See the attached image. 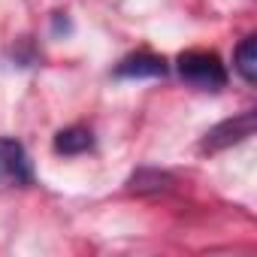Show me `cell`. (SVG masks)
Segmentation results:
<instances>
[{"label":"cell","instance_id":"6da1fadb","mask_svg":"<svg viewBox=\"0 0 257 257\" xmlns=\"http://www.w3.org/2000/svg\"><path fill=\"white\" fill-rule=\"evenodd\" d=\"M179 76L200 91H221L227 85V70L212 52H185L179 58Z\"/></svg>","mask_w":257,"mask_h":257},{"label":"cell","instance_id":"7a4b0ae2","mask_svg":"<svg viewBox=\"0 0 257 257\" xmlns=\"http://www.w3.org/2000/svg\"><path fill=\"white\" fill-rule=\"evenodd\" d=\"M34 182L31 158L22 143L0 137V191L7 188H25Z\"/></svg>","mask_w":257,"mask_h":257},{"label":"cell","instance_id":"3957f363","mask_svg":"<svg viewBox=\"0 0 257 257\" xmlns=\"http://www.w3.org/2000/svg\"><path fill=\"white\" fill-rule=\"evenodd\" d=\"M254 124H257V115L251 109L236 115V118H227V121H221L218 127H212V131L206 134L200 149L203 152H221V149H230L236 143H245L254 134Z\"/></svg>","mask_w":257,"mask_h":257},{"label":"cell","instance_id":"277c9868","mask_svg":"<svg viewBox=\"0 0 257 257\" xmlns=\"http://www.w3.org/2000/svg\"><path fill=\"white\" fill-rule=\"evenodd\" d=\"M164 73H167L164 58L149 55V52L131 55V58H124V61L115 67V76H118V79H158V76H164Z\"/></svg>","mask_w":257,"mask_h":257},{"label":"cell","instance_id":"5b68a950","mask_svg":"<svg viewBox=\"0 0 257 257\" xmlns=\"http://www.w3.org/2000/svg\"><path fill=\"white\" fill-rule=\"evenodd\" d=\"M91 146H94V137L85 127H67V131H61L55 137V152L58 155H82Z\"/></svg>","mask_w":257,"mask_h":257},{"label":"cell","instance_id":"8992f818","mask_svg":"<svg viewBox=\"0 0 257 257\" xmlns=\"http://www.w3.org/2000/svg\"><path fill=\"white\" fill-rule=\"evenodd\" d=\"M236 73L254 85L257 82V37H245L236 49Z\"/></svg>","mask_w":257,"mask_h":257},{"label":"cell","instance_id":"52a82bcc","mask_svg":"<svg viewBox=\"0 0 257 257\" xmlns=\"http://www.w3.org/2000/svg\"><path fill=\"white\" fill-rule=\"evenodd\" d=\"M167 185H170V176L167 173H158V170H140L131 179V188L134 191H164Z\"/></svg>","mask_w":257,"mask_h":257}]
</instances>
